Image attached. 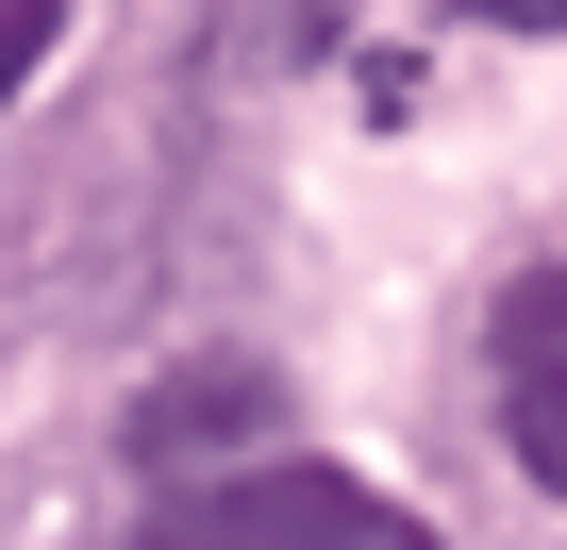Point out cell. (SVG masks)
<instances>
[{
	"instance_id": "6da1fadb",
	"label": "cell",
	"mask_w": 567,
	"mask_h": 550,
	"mask_svg": "<svg viewBox=\"0 0 567 550\" xmlns=\"http://www.w3.org/2000/svg\"><path fill=\"white\" fill-rule=\"evenodd\" d=\"M134 550H434V517H417V500H384L368 467H318V450H250V467L151 484Z\"/></svg>"
},
{
	"instance_id": "7a4b0ae2",
	"label": "cell",
	"mask_w": 567,
	"mask_h": 550,
	"mask_svg": "<svg viewBox=\"0 0 567 550\" xmlns=\"http://www.w3.org/2000/svg\"><path fill=\"white\" fill-rule=\"evenodd\" d=\"M117 450H134V484L250 467V450H284V367H267V351H184V367H151V384H134Z\"/></svg>"
},
{
	"instance_id": "3957f363",
	"label": "cell",
	"mask_w": 567,
	"mask_h": 550,
	"mask_svg": "<svg viewBox=\"0 0 567 550\" xmlns=\"http://www.w3.org/2000/svg\"><path fill=\"white\" fill-rule=\"evenodd\" d=\"M501 450L567 500V267L501 284Z\"/></svg>"
},
{
	"instance_id": "277c9868",
	"label": "cell",
	"mask_w": 567,
	"mask_h": 550,
	"mask_svg": "<svg viewBox=\"0 0 567 550\" xmlns=\"http://www.w3.org/2000/svg\"><path fill=\"white\" fill-rule=\"evenodd\" d=\"M51 34H68V0H0V101L34 84V51H51Z\"/></svg>"
},
{
	"instance_id": "5b68a950",
	"label": "cell",
	"mask_w": 567,
	"mask_h": 550,
	"mask_svg": "<svg viewBox=\"0 0 567 550\" xmlns=\"http://www.w3.org/2000/svg\"><path fill=\"white\" fill-rule=\"evenodd\" d=\"M467 18H501V34H567V0H467Z\"/></svg>"
}]
</instances>
